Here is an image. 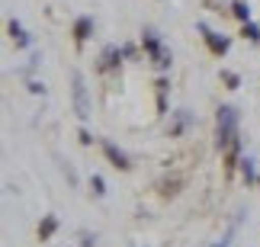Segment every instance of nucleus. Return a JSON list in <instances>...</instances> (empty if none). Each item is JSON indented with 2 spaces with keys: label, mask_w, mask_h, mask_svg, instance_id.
<instances>
[{
  "label": "nucleus",
  "mask_w": 260,
  "mask_h": 247,
  "mask_svg": "<svg viewBox=\"0 0 260 247\" xmlns=\"http://www.w3.org/2000/svg\"><path fill=\"white\" fill-rule=\"evenodd\" d=\"M218 148H228L238 142V113L232 110V106H222L218 110V135H215Z\"/></svg>",
  "instance_id": "obj_1"
},
{
  "label": "nucleus",
  "mask_w": 260,
  "mask_h": 247,
  "mask_svg": "<svg viewBox=\"0 0 260 247\" xmlns=\"http://www.w3.org/2000/svg\"><path fill=\"white\" fill-rule=\"evenodd\" d=\"M142 42H145V52L151 55L154 67H161V71H164V67H171V48H164V45H161V39H157L154 32H145Z\"/></svg>",
  "instance_id": "obj_2"
},
{
  "label": "nucleus",
  "mask_w": 260,
  "mask_h": 247,
  "mask_svg": "<svg viewBox=\"0 0 260 247\" xmlns=\"http://www.w3.org/2000/svg\"><path fill=\"white\" fill-rule=\"evenodd\" d=\"M71 81H74V110L81 119H87L90 116V103H87V87H84V74L81 71H74L71 74Z\"/></svg>",
  "instance_id": "obj_3"
},
{
  "label": "nucleus",
  "mask_w": 260,
  "mask_h": 247,
  "mask_svg": "<svg viewBox=\"0 0 260 247\" xmlns=\"http://www.w3.org/2000/svg\"><path fill=\"white\" fill-rule=\"evenodd\" d=\"M199 32L206 36V45L212 48L215 55H225V52H228V39H225V36H215V32H209L206 26H199Z\"/></svg>",
  "instance_id": "obj_4"
},
{
  "label": "nucleus",
  "mask_w": 260,
  "mask_h": 247,
  "mask_svg": "<svg viewBox=\"0 0 260 247\" xmlns=\"http://www.w3.org/2000/svg\"><path fill=\"white\" fill-rule=\"evenodd\" d=\"M119 61H122V52H119L116 45H109L103 55H100V71H109V67H119Z\"/></svg>",
  "instance_id": "obj_5"
},
{
  "label": "nucleus",
  "mask_w": 260,
  "mask_h": 247,
  "mask_svg": "<svg viewBox=\"0 0 260 247\" xmlns=\"http://www.w3.org/2000/svg\"><path fill=\"white\" fill-rule=\"evenodd\" d=\"M103 151H106V157H109V161H113V167H116V170H128V157L122 154V151H119V148L116 145H103Z\"/></svg>",
  "instance_id": "obj_6"
},
{
  "label": "nucleus",
  "mask_w": 260,
  "mask_h": 247,
  "mask_svg": "<svg viewBox=\"0 0 260 247\" xmlns=\"http://www.w3.org/2000/svg\"><path fill=\"white\" fill-rule=\"evenodd\" d=\"M90 32H93V19H90V16H81V19L74 23V39H77V42H87Z\"/></svg>",
  "instance_id": "obj_7"
},
{
  "label": "nucleus",
  "mask_w": 260,
  "mask_h": 247,
  "mask_svg": "<svg viewBox=\"0 0 260 247\" xmlns=\"http://www.w3.org/2000/svg\"><path fill=\"white\" fill-rule=\"evenodd\" d=\"M55 228H58V219H55V215H48V219H45L42 225H39V238H42V241H48V238L55 234Z\"/></svg>",
  "instance_id": "obj_8"
},
{
  "label": "nucleus",
  "mask_w": 260,
  "mask_h": 247,
  "mask_svg": "<svg viewBox=\"0 0 260 247\" xmlns=\"http://www.w3.org/2000/svg\"><path fill=\"white\" fill-rule=\"evenodd\" d=\"M232 13L241 19V23H247V19H251V10H247L244 0H235V4H232Z\"/></svg>",
  "instance_id": "obj_9"
},
{
  "label": "nucleus",
  "mask_w": 260,
  "mask_h": 247,
  "mask_svg": "<svg viewBox=\"0 0 260 247\" xmlns=\"http://www.w3.org/2000/svg\"><path fill=\"white\" fill-rule=\"evenodd\" d=\"M10 36L16 39V45H29V36L23 32V26H19L16 19H13V23H10Z\"/></svg>",
  "instance_id": "obj_10"
},
{
  "label": "nucleus",
  "mask_w": 260,
  "mask_h": 247,
  "mask_svg": "<svg viewBox=\"0 0 260 247\" xmlns=\"http://www.w3.org/2000/svg\"><path fill=\"white\" fill-rule=\"evenodd\" d=\"M241 36L244 39H251V42H260V29L251 23V19H247V23H244V29H241Z\"/></svg>",
  "instance_id": "obj_11"
},
{
  "label": "nucleus",
  "mask_w": 260,
  "mask_h": 247,
  "mask_svg": "<svg viewBox=\"0 0 260 247\" xmlns=\"http://www.w3.org/2000/svg\"><path fill=\"white\" fill-rule=\"evenodd\" d=\"M180 183H183L180 177H177V180H164V183H161V196H174V193L180 190Z\"/></svg>",
  "instance_id": "obj_12"
},
{
  "label": "nucleus",
  "mask_w": 260,
  "mask_h": 247,
  "mask_svg": "<svg viewBox=\"0 0 260 247\" xmlns=\"http://www.w3.org/2000/svg\"><path fill=\"white\" fill-rule=\"evenodd\" d=\"M222 84L228 87V90H238V87H241V77L232 74V71H225V74H222Z\"/></svg>",
  "instance_id": "obj_13"
},
{
  "label": "nucleus",
  "mask_w": 260,
  "mask_h": 247,
  "mask_svg": "<svg viewBox=\"0 0 260 247\" xmlns=\"http://www.w3.org/2000/svg\"><path fill=\"white\" fill-rule=\"evenodd\" d=\"M186 122H189V116H186V113H180V116H177V122H174V128H171V135H180Z\"/></svg>",
  "instance_id": "obj_14"
},
{
  "label": "nucleus",
  "mask_w": 260,
  "mask_h": 247,
  "mask_svg": "<svg viewBox=\"0 0 260 247\" xmlns=\"http://www.w3.org/2000/svg\"><path fill=\"white\" fill-rule=\"evenodd\" d=\"M203 7H206V10H215V13H222V10H225V0H203Z\"/></svg>",
  "instance_id": "obj_15"
},
{
  "label": "nucleus",
  "mask_w": 260,
  "mask_h": 247,
  "mask_svg": "<svg viewBox=\"0 0 260 247\" xmlns=\"http://www.w3.org/2000/svg\"><path fill=\"white\" fill-rule=\"evenodd\" d=\"M90 186H93V193L96 196H103L106 190H103V177H93V180H90Z\"/></svg>",
  "instance_id": "obj_16"
},
{
  "label": "nucleus",
  "mask_w": 260,
  "mask_h": 247,
  "mask_svg": "<svg viewBox=\"0 0 260 247\" xmlns=\"http://www.w3.org/2000/svg\"><path fill=\"white\" fill-rule=\"evenodd\" d=\"M241 164H244V177H247V180H254V161L247 157V161H241Z\"/></svg>",
  "instance_id": "obj_17"
},
{
  "label": "nucleus",
  "mask_w": 260,
  "mask_h": 247,
  "mask_svg": "<svg viewBox=\"0 0 260 247\" xmlns=\"http://www.w3.org/2000/svg\"><path fill=\"white\" fill-rule=\"evenodd\" d=\"M257 183H260V180H257Z\"/></svg>",
  "instance_id": "obj_18"
}]
</instances>
